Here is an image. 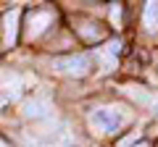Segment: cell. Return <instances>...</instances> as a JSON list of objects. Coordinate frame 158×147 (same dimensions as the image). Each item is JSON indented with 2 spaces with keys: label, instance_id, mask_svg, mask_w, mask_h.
<instances>
[{
  "label": "cell",
  "instance_id": "obj_4",
  "mask_svg": "<svg viewBox=\"0 0 158 147\" xmlns=\"http://www.w3.org/2000/svg\"><path fill=\"white\" fill-rule=\"evenodd\" d=\"M118 50H121V45H118L116 40H113V42H106V47H100L98 58L103 61V71H111V68L116 66V55H118Z\"/></svg>",
  "mask_w": 158,
  "mask_h": 147
},
{
  "label": "cell",
  "instance_id": "obj_12",
  "mask_svg": "<svg viewBox=\"0 0 158 147\" xmlns=\"http://www.w3.org/2000/svg\"><path fill=\"white\" fill-rule=\"evenodd\" d=\"M48 147H66L63 142H53V145H48Z\"/></svg>",
  "mask_w": 158,
  "mask_h": 147
},
{
  "label": "cell",
  "instance_id": "obj_2",
  "mask_svg": "<svg viewBox=\"0 0 158 147\" xmlns=\"http://www.w3.org/2000/svg\"><path fill=\"white\" fill-rule=\"evenodd\" d=\"M90 55H69V58H56L53 61V68L66 76H85L90 71Z\"/></svg>",
  "mask_w": 158,
  "mask_h": 147
},
{
  "label": "cell",
  "instance_id": "obj_5",
  "mask_svg": "<svg viewBox=\"0 0 158 147\" xmlns=\"http://www.w3.org/2000/svg\"><path fill=\"white\" fill-rule=\"evenodd\" d=\"M53 108L48 100H42V97H37V100H29L27 105H24V116L27 118H42V116H48Z\"/></svg>",
  "mask_w": 158,
  "mask_h": 147
},
{
  "label": "cell",
  "instance_id": "obj_13",
  "mask_svg": "<svg viewBox=\"0 0 158 147\" xmlns=\"http://www.w3.org/2000/svg\"><path fill=\"white\" fill-rule=\"evenodd\" d=\"M0 147H8V142H6V139H0Z\"/></svg>",
  "mask_w": 158,
  "mask_h": 147
},
{
  "label": "cell",
  "instance_id": "obj_14",
  "mask_svg": "<svg viewBox=\"0 0 158 147\" xmlns=\"http://www.w3.org/2000/svg\"><path fill=\"white\" fill-rule=\"evenodd\" d=\"M135 147H148V145H135Z\"/></svg>",
  "mask_w": 158,
  "mask_h": 147
},
{
  "label": "cell",
  "instance_id": "obj_7",
  "mask_svg": "<svg viewBox=\"0 0 158 147\" xmlns=\"http://www.w3.org/2000/svg\"><path fill=\"white\" fill-rule=\"evenodd\" d=\"M142 24H145L148 32H156V29H158V3H148V6H145Z\"/></svg>",
  "mask_w": 158,
  "mask_h": 147
},
{
  "label": "cell",
  "instance_id": "obj_9",
  "mask_svg": "<svg viewBox=\"0 0 158 147\" xmlns=\"http://www.w3.org/2000/svg\"><path fill=\"white\" fill-rule=\"evenodd\" d=\"M79 34H82L87 42H98V40H103V32L95 26V24H82V26H79Z\"/></svg>",
  "mask_w": 158,
  "mask_h": 147
},
{
  "label": "cell",
  "instance_id": "obj_1",
  "mask_svg": "<svg viewBox=\"0 0 158 147\" xmlns=\"http://www.w3.org/2000/svg\"><path fill=\"white\" fill-rule=\"evenodd\" d=\"M129 110L127 108H118V105H108V108H95L90 116H87V124H90L92 134L98 137H106L118 131L124 124H129Z\"/></svg>",
  "mask_w": 158,
  "mask_h": 147
},
{
  "label": "cell",
  "instance_id": "obj_8",
  "mask_svg": "<svg viewBox=\"0 0 158 147\" xmlns=\"http://www.w3.org/2000/svg\"><path fill=\"white\" fill-rule=\"evenodd\" d=\"M124 92L132 97V100L142 102V105H150V102H153V95H148L142 87H132V84H127V87H124Z\"/></svg>",
  "mask_w": 158,
  "mask_h": 147
},
{
  "label": "cell",
  "instance_id": "obj_3",
  "mask_svg": "<svg viewBox=\"0 0 158 147\" xmlns=\"http://www.w3.org/2000/svg\"><path fill=\"white\" fill-rule=\"evenodd\" d=\"M53 24V13L50 11H32L29 13V26H27V37L29 40H34V37H40V34L45 32L48 26Z\"/></svg>",
  "mask_w": 158,
  "mask_h": 147
},
{
  "label": "cell",
  "instance_id": "obj_11",
  "mask_svg": "<svg viewBox=\"0 0 158 147\" xmlns=\"http://www.w3.org/2000/svg\"><path fill=\"white\" fill-rule=\"evenodd\" d=\"M132 139H137V134H135V137H127V139H121V142H118V147H129Z\"/></svg>",
  "mask_w": 158,
  "mask_h": 147
},
{
  "label": "cell",
  "instance_id": "obj_6",
  "mask_svg": "<svg viewBox=\"0 0 158 147\" xmlns=\"http://www.w3.org/2000/svg\"><path fill=\"white\" fill-rule=\"evenodd\" d=\"M16 21H19V11H8L3 16V34H6V45L16 42Z\"/></svg>",
  "mask_w": 158,
  "mask_h": 147
},
{
  "label": "cell",
  "instance_id": "obj_10",
  "mask_svg": "<svg viewBox=\"0 0 158 147\" xmlns=\"http://www.w3.org/2000/svg\"><path fill=\"white\" fill-rule=\"evenodd\" d=\"M111 18L118 24V18H121V8H118V6H113V8H111Z\"/></svg>",
  "mask_w": 158,
  "mask_h": 147
}]
</instances>
